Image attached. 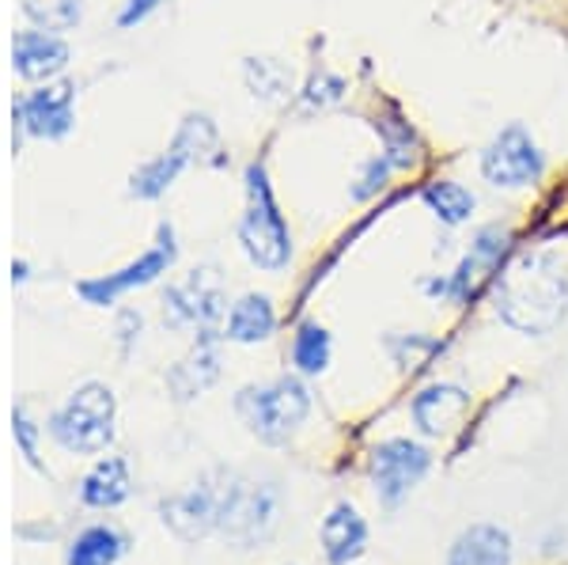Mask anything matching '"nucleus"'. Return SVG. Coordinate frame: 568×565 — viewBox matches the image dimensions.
<instances>
[{
	"label": "nucleus",
	"mask_w": 568,
	"mask_h": 565,
	"mask_svg": "<svg viewBox=\"0 0 568 565\" xmlns=\"http://www.w3.org/2000/svg\"><path fill=\"white\" fill-rule=\"evenodd\" d=\"M497 315L519 334H549L568 315V270L557 251H530L493 278Z\"/></svg>",
	"instance_id": "obj_1"
},
{
	"label": "nucleus",
	"mask_w": 568,
	"mask_h": 565,
	"mask_svg": "<svg viewBox=\"0 0 568 565\" xmlns=\"http://www.w3.org/2000/svg\"><path fill=\"white\" fill-rule=\"evenodd\" d=\"M281 521V490L273 482L246 478L240 471H227L224 497H220L216 535H224L235 551H251L277 532Z\"/></svg>",
	"instance_id": "obj_2"
},
{
	"label": "nucleus",
	"mask_w": 568,
	"mask_h": 565,
	"mask_svg": "<svg viewBox=\"0 0 568 565\" xmlns=\"http://www.w3.org/2000/svg\"><path fill=\"white\" fill-rule=\"evenodd\" d=\"M240 243L243 254L258 270L277 273L292 262V232L284 221L277 198H273L270 175L262 163L246 168V213L240 221Z\"/></svg>",
	"instance_id": "obj_3"
},
{
	"label": "nucleus",
	"mask_w": 568,
	"mask_h": 565,
	"mask_svg": "<svg viewBox=\"0 0 568 565\" xmlns=\"http://www.w3.org/2000/svg\"><path fill=\"white\" fill-rule=\"evenodd\" d=\"M235 414L262 444L277 448V444H288V436L307 422L311 391L300 376H277L270 384L243 387L235 395Z\"/></svg>",
	"instance_id": "obj_4"
},
{
	"label": "nucleus",
	"mask_w": 568,
	"mask_h": 565,
	"mask_svg": "<svg viewBox=\"0 0 568 565\" xmlns=\"http://www.w3.org/2000/svg\"><path fill=\"white\" fill-rule=\"evenodd\" d=\"M114 414H118L114 391L91 380V384L72 391L65 406L53 410L45 430H50V436L65 452L99 455L114 444Z\"/></svg>",
	"instance_id": "obj_5"
},
{
	"label": "nucleus",
	"mask_w": 568,
	"mask_h": 565,
	"mask_svg": "<svg viewBox=\"0 0 568 565\" xmlns=\"http://www.w3.org/2000/svg\"><path fill=\"white\" fill-rule=\"evenodd\" d=\"M546 171V157L538 149V141L530 137L527 125L511 122L485 144L481 152V175L497 190H524L530 182H538Z\"/></svg>",
	"instance_id": "obj_6"
},
{
	"label": "nucleus",
	"mask_w": 568,
	"mask_h": 565,
	"mask_svg": "<svg viewBox=\"0 0 568 565\" xmlns=\"http://www.w3.org/2000/svg\"><path fill=\"white\" fill-rule=\"evenodd\" d=\"M216 149V130L213 122H209L205 114H190L186 122H182V130L175 133V144H171L168 152H163L160 160L144 163L141 171L133 175V198H160L163 190L171 186V182L179 179L182 168H190L194 160H201L205 152Z\"/></svg>",
	"instance_id": "obj_7"
},
{
	"label": "nucleus",
	"mask_w": 568,
	"mask_h": 565,
	"mask_svg": "<svg viewBox=\"0 0 568 565\" xmlns=\"http://www.w3.org/2000/svg\"><path fill=\"white\" fill-rule=\"evenodd\" d=\"M224 482H227V471L216 467V471H209V475H201L190 490H182V494L168 497L160 505L163 524H168L182 543L205 539L209 532H216V516H220V497H224Z\"/></svg>",
	"instance_id": "obj_8"
},
{
	"label": "nucleus",
	"mask_w": 568,
	"mask_h": 565,
	"mask_svg": "<svg viewBox=\"0 0 568 565\" xmlns=\"http://www.w3.org/2000/svg\"><path fill=\"white\" fill-rule=\"evenodd\" d=\"M428 467H433L428 448L406 441V436H394V441H383L372 448V482L387 508L398 505L402 497H409V490L428 475Z\"/></svg>",
	"instance_id": "obj_9"
},
{
	"label": "nucleus",
	"mask_w": 568,
	"mask_h": 565,
	"mask_svg": "<svg viewBox=\"0 0 568 565\" xmlns=\"http://www.w3.org/2000/svg\"><path fill=\"white\" fill-rule=\"evenodd\" d=\"M508 248H511L508 228L504 224L481 228V232L474 235L466 259L455 266V273H447L444 300H455V304H470V300H478L481 289L500 273V262H504V254H508Z\"/></svg>",
	"instance_id": "obj_10"
},
{
	"label": "nucleus",
	"mask_w": 568,
	"mask_h": 565,
	"mask_svg": "<svg viewBox=\"0 0 568 565\" xmlns=\"http://www.w3.org/2000/svg\"><path fill=\"white\" fill-rule=\"evenodd\" d=\"M175 254H179L175 232L163 224L160 240H155L152 251H144L141 259L130 262V266L118 270V273H106V278H95V281H80L77 293L84 296L91 307H106V304H114L122 293H130V289H141V285H149V281L160 278V273H168V266L175 262Z\"/></svg>",
	"instance_id": "obj_11"
},
{
	"label": "nucleus",
	"mask_w": 568,
	"mask_h": 565,
	"mask_svg": "<svg viewBox=\"0 0 568 565\" xmlns=\"http://www.w3.org/2000/svg\"><path fill=\"white\" fill-rule=\"evenodd\" d=\"M163 315L171 326H197L201 334H216V319L224 315V293H220L213 270H194V278L171 285L163 293Z\"/></svg>",
	"instance_id": "obj_12"
},
{
	"label": "nucleus",
	"mask_w": 568,
	"mask_h": 565,
	"mask_svg": "<svg viewBox=\"0 0 568 565\" xmlns=\"http://www.w3.org/2000/svg\"><path fill=\"white\" fill-rule=\"evenodd\" d=\"M20 122L31 130L34 137H45V141H58L72 130V88H42L34 95H27L20 103Z\"/></svg>",
	"instance_id": "obj_13"
},
{
	"label": "nucleus",
	"mask_w": 568,
	"mask_h": 565,
	"mask_svg": "<svg viewBox=\"0 0 568 565\" xmlns=\"http://www.w3.org/2000/svg\"><path fill=\"white\" fill-rule=\"evenodd\" d=\"M16 72L27 80H50L69 65V46L50 31H23L12 46Z\"/></svg>",
	"instance_id": "obj_14"
},
{
	"label": "nucleus",
	"mask_w": 568,
	"mask_h": 565,
	"mask_svg": "<svg viewBox=\"0 0 568 565\" xmlns=\"http://www.w3.org/2000/svg\"><path fill=\"white\" fill-rule=\"evenodd\" d=\"M318 535H323V551L329 565H349L361 558L364 546H368V524H364V516L356 513L353 505L329 508Z\"/></svg>",
	"instance_id": "obj_15"
},
{
	"label": "nucleus",
	"mask_w": 568,
	"mask_h": 565,
	"mask_svg": "<svg viewBox=\"0 0 568 565\" xmlns=\"http://www.w3.org/2000/svg\"><path fill=\"white\" fill-rule=\"evenodd\" d=\"M466 406H470V395H466L463 387L433 384V387L420 391L414 403H409V414H414V422H417L420 433L439 436V433H447V425H452Z\"/></svg>",
	"instance_id": "obj_16"
},
{
	"label": "nucleus",
	"mask_w": 568,
	"mask_h": 565,
	"mask_svg": "<svg viewBox=\"0 0 568 565\" xmlns=\"http://www.w3.org/2000/svg\"><path fill=\"white\" fill-rule=\"evenodd\" d=\"M511 562V539L508 532L493 524H474L455 539L447 565H508Z\"/></svg>",
	"instance_id": "obj_17"
},
{
	"label": "nucleus",
	"mask_w": 568,
	"mask_h": 565,
	"mask_svg": "<svg viewBox=\"0 0 568 565\" xmlns=\"http://www.w3.org/2000/svg\"><path fill=\"white\" fill-rule=\"evenodd\" d=\"M133 482H130V463L122 455H106L95 467L88 471L84 486H80V501L88 508H118L130 497Z\"/></svg>",
	"instance_id": "obj_18"
},
{
	"label": "nucleus",
	"mask_w": 568,
	"mask_h": 565,
	"mask_svg": "<svg viewBox=\"0 0 568 565\" xmlns=\"http://www.w3.org/2000/svg\"><path fill=\"white\" fill-rule=\"evenodd\" d=\"M277 326V312H273V300L265 293H246L240 304H232L224 323V339L240 342V345H254L265 342Z\"/></svg>",
	"instance_id": "obj_19"
},
{
	"label": "nucleus",
	"mask_w": 568,
	"mask_h": 565,
	"mask_svg": "<svg viewBox=\"0 0 568 565\" xmlns=\"http://www.w3.org/2000/svg\"><path fill=\"white\" fill-rule=\"evenodd\" d=\"M216 376H220V361H216V350H213V334H201L197 350L168 372V387L175 391L179 403H190V398L201 395V391L213 384Z\"/></svg>",
	"instance_id": "obj_20"
},
{
	"label": "nucleus",
	"mask_w": 568,
	"mask_h": 565,
	"mask_svg": "<svg viewBox=\"0 0 568 565\" xmlns=\"http://www.w3.org/2000/svg\"><path fill=\"white\" fill-rule=\"evenodd\" d=\"M125 551H130V539H125L118 527L95 524V527H84V532L72 539L65 565H118V558H122Z\"/></svg>",
	"instance_id": "obj_21"
},
{
	"label": "nucleus",
	"mask_w": 568,
	"mask_h": 565,
	"mask_svg": "<svg viewBox=\"0 0 568 565\" xmlns=\"http://www.w3.org/2000/svg\"><path fill=\"white\" fill-rule=\"evenodd\" d=\"M420 198H425V205L433 209L444 224H463L474 216V205H478V198L470 194V190L463 186V182H452V179H436V182H425L420 186Z\"/></svg>",
	"instance_id": "obj_22"
},
{
	"label": "nucleus",
	"mask_w": 568,
	"mask_h": 565,
	"mask_svg": "<svg viewBox=\"0 0 568 565\" xmlns=\"http://www.w3.org/2000/svg\"><path fill=\"white\" fill-rule=\"evenodd\" d=\"M375 130L383 133V144H387V152H383V157L394 163V171H406V168H414V163L420 160V141H417L414 125L402 122L398 114L379 118V122H375Z\"/></svg>",
	"instance_id": "obj_23"
},
{
	"label": "nucleus",
	"mask_w": 568,
	"mask_h": 565,
	"mask_svg": "<svg viewBox=\"0 0 568 565\" xmlns=\"http://www.w3.org/2000/svg\"><path fill=\"white\" fill-rule=\"evenodd\" d=\"M243 77H246V88H251L258 99H265V103H277V99H284L292 91L288 69L273 58H251L243 65Z\"/></svg>",
	"instance_id": "obj_24"
},
{
	"label": "nucleus",
	"mask_w": 568,
	"mask_h": 565,
	"mask_svg": "<svg viewBox=\"0 0 568 565\" xmlns=\"http://www.w3.org/2000/svg\"><path fill=\"white\" fill-rule=\"evenodd\" d=\"M292 364H296L304 376H318L329 364V334L318 323H304L292 339Z\"/></svg>",
	"instance_id": "obj_25"
},
{
	"label": "nucleus",
	"mask_w": 568,
	"mask_h": 565,
	"mask_svg": "<svg viewBox=\"0 0 568 565\" xmlns=\"http://www.w3.org/2000/svg\"><path fill=\"white\" fill-rule=\"evenodd\" d=\"M23 12L42 31H69L80 20V0H23Z\"/></svg>",
	"instance_id": "obj_26"
},
{
	"label": "nucleus",
	"mask_w": 568,
	"mask_h": 565,
	"mask_svg": "<svg viewBox=\"0 0 568 565\" xmlns=\"http://www.w3.org/2000/svg\"><path fill=\"white\" fill-rule=\"evenodd\" d=\"M345 91V80L334 77V72H315V77L307 80L304 95H300V103H304V111H326V107H334L337 99H342Z\"/></svg>",
	"instance_id": "obj_27"
},
{
	"label": "nucleus",
	"mask_w": 568,
	"mask_h": 565,
	"mask_svg": "<svg viewBox=\"0 0 568 565\" xmlns=\"http://www.w3.org/2000/svg\"><path fill=\"white\" fill-rule=\"evenodd\" d=\"M390 171H394V163L387 157H375V160L364 163L361 175H356V182H353V202H368V198L379 194V190L387 186Z\"/></svg>",
	"instance_id": "obj_28"
},
{
	"label": "nucleus",
	"mask_w": 568,
	"mask_h": 565,
	"mask_svg": "<svg viewBox=\"0 0 568 565\" xmlns=\"http://www.w3.org/2000/svg\"><path fill=\"white\" fill-rule=\"evenodd\" d=\"M12 436H16V448H20V455L27 460V467L45 471L39 460V425L27 417V410H12Z\"/></svg>",
	"instance_id": "obj_29"
},
{
	"label": "nucleus",
	"mask_w": 568,
	"mask_h": 565,
	"mask_svg": "<svg viewBox=\"0 0 568 565\" xmlns=\"http://www.w3.org/2000/svg\"><path fill=\"white\" fill-rule=\"evenodd\" d=\"M160 8V0H130V4L122 8V16H118V27H133V23H141L144 16L155 12Z\"/></svg>",
	"instance_id": "obj_30"
}]
</instances>
